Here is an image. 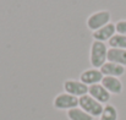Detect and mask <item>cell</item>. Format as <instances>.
Instances as JSON below:
<instances>
[{
	"label": "cell",
	"instance_id": "cell-1",
	"mask_svg": "<svg viewBox=\"0 0 126 120\" xmlns=\"http://www.w3.org/2000/svg\"><path fill=\"white\" fill-rule=\"evenodd\" d=\"M89 61L94 69H100L108 61V47L105 43L93 40L91 44Z\"/></svg>",
	"mask_w": 126,
	"mask_h": 120
},
{
	"label": "cell",
	"instance_id": "cell-2",
	"mask_svg": "<svg viewBox=\"0 0 126 120\" xmlns=\"http://www.w3.org/2000/svg\"><path fill=\"white\" fill-rule=\"evenodd\" d=\"M79 107L93 118L100 117L103 113V109H104V105L102 103H99L98 101H95L89 94H86V96H82L79 98Z\"/></svg>",
	"mask_w": 126,
	"mask_h": 120
},
{
	"label": "cell",
	"instance_id": "cell-3",
	"mask_svg": "<svg viewBox=\"0 0 126 120\" xmlns=\"http://www.w3.org/2000/svg\"><path fill=\"white\" fill-rule=\"evenodd\" d=\"M110 12L107 10H100L97 12H93L88 18H87V27L91 31H97L99 28H102L103 26L108 25L110 22Z\"/></svg>",
	"mask_w": 126,
	"mask_h": 120
},
{
	"label": "cell",
	"instance_id": "cell-4",
	"mask_svg": "<svg viewBox=\"0 0 126 120\" xmlns=\"http://www.w3.org/2000/svg\"><path fill=\"white\" fill-rule=\"evenodd\" d=\"M53 105L55 109H59V110H70L79 107V98L64 92V93L58 94L54 98Z\"/></svg>",
	"mask_w": 126,
	"mask_h": 120
},
{
	"label": "cell",
	"instance_id": "cell-5",
	"mask_svg": "<svg viewBox=\"0 0 126 120\" xmlns=\"http://www.w3.org/2000/svg\"><path fill=\"white\" fill-rule=\"evenodd\" d=\"M64 91L77 98L88 94V86L79 80H66L64 82Z\"/></svg>",
	"mask_w": 126,
	"mask_h": 120
},
{
	"label": "cell",
	"instance_id": "cell-6",
	"mask_svg": "<svg viewBox=\"0 0 126 120\" xmlns=\"http://www.w3.org/2000/svg\"><path fill=\"white\" fill-rule=\"evenodd\" d=\"M104 75L102 74V71L99 69H87L84 70L83 72L80 75V81L83 82L84 85H87L88 87L92 86V85H97V83H100L103 80Z\"/></svg>",
	"mask_w": 126,
	"mask_h": 120
},
{
	"label": "cell",
	"instance_id": "cell-7",
	"mask_svg": "<svg viewBox=\"0 0 126 120\" xmlns=\"http://www.w3.org/2000/svg\"><path fill=\"white\" fill-rule=\"evenodd\" d=\"M88 94L91 97H93L95 101H98L99 103L104 104L108 103L110 99V93L103 87L102 83H97V85H92L88 87Z\"/></svg>",
	"mask_w": 126,
	"mask_h": 120
},
{
	"label": "cell",
	"instance_id": "cell-8",
	"mask_svg": "<svg viewBox=\"0 0 126 120\" xmlns=\"http://www.w3.org/2000/svg\"><path fill=\"white\" fill-rule=\"evenodd\" d=\"M114 34H116V28H115V23L109 22L108 25L103 26L102 28L97 30L93 32V39L94 40H99V42H105L109 40Z\"/></svg>",
	"mask_w": 126,
	"mask_h": 120
},
{
	"label": "cell",
	"instance_id": "cell-9",
	"mask_svg": "<svg viewBox=\"0 0 126 120\" xmlns=\"http://www.w3.org/2000/svg\"><path fill=\"white\" fill-rule=\"evenodd\" d=\"M103 87L110 93V94H120L123 92V82L119 80V77H111V76H104L100 82Z\"/></svg>",
	"mask_w": 126,
	"mask_h": 120
},
{
	"label": "cell",
	"instance_id": "cell-10",
	"mask_svg": "<svg viewBox=\"0 0 126 120\" xmlns=\"http://www.w3.org/2000/svg\"><path fill=\"white\" fill-rule=\"evenodd\" d=\"M99 70L104 76H111V77H120L125 74V66L110 61H107Z\"/></svg>",
	"mask_w": 126,
	"mask_h": 120
},
{
	"label": "cell",
	"instance_id": "cell-11",
	"mask_svg": "<svg viewBox=\"0 0 126 120\" xmlns=\"http://www.w3.org/2000/svg\"><path fill=\"white\" fill-rule=\"evenodd\" d=\"M108 61L126 66V49L109 48L108 49Z\"/></svg>",
	"mask_w": 126,
	"mask_h": 120
},
{
	"label": "cell",
	"instance_id": "cell-12",
	"mask_svg": "<svg viewBox=\"0 0 126 120\" xmlns=\"http://www.w3.org/2000/svg\"><path fill=\"white\" fill-rule=\"evenodd\" d=\"M66 115H67L69 120H93V117H91L88 113L82 110L80 107L67 110Z\"/></svg>",
	"mask_w": 126,
	"mask_h": 120
},
{
	"label": "cell",
	"instance_id": "cell-13",
	"mask_svg": "<svg viewBox=\"0 0 126 120\" xmlns=\"http://www.w3.org/2000/svg\"><path fill=\"white\" fill-rule=\"evenodd\" d=\"M119 115H118V110L114 105L111 104H107L104 105L103 113L99 117V120H118Z\"/></svg>",
	"mask_w": 126,
	"mask_h": 120
},
{
	"label": "cell",
	"instance_id": "cell-14",
	"mask_svg": "<svg viewBox=\"0 0 126 120\" xmlns=\"http://www.w3.org/2000/svg\"><path fill=\"white\" fill-rule=\"evenodd\" d=\"M110 48H116V49H126V36L123 34H114L109 39Z\"/></svg>",
	"mask_w": 126,
	"mask_h": 120
},
{
	"label": "cell",
	"instance_id": "cell-15",
	"mask_svg": "<svg viewBox=\"0 0 126 120\" xmlns=\"http://www.w3.org/2000/svg\"><path fill=\"white\" fill-rule=\"evenodd\" d=\"M115 28L118 34H123L126 36V20H120L115 23Z\"/></svg>",
	"mask_w": 126,
	"mask_h": 120
}]
</instances>
